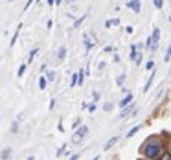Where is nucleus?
Returning <instances> with one entry per match:
<instances>
[{
	"label": "nucleus",
	"instance_id": "f257e3e1",
	"mask_svg": "<svg viewBox=\"0 0 171 160\" xmlns=\"http://www.w3.org/2000/svg\"><path fill=\"white\" fill-rule=\"evenodd\" d=\"M160 153H162V147H160V144H158L157 140H147V142H146V146H144V155H146L147 158H157Z\"/></svg>",
	"mask_w": 171,
	"mask_h": 160
},
{
	"label": "nucleus",
	"instance_id": "f03ea898",
	"mask_svg": "<svg viewBox=\"0 0 171 160\" xmlns=\"http://www.w3.org/2000/svg\"><path fill=\"white\" fill-rule=\"evenodd\" d=\"M87 135H88V127H87V125H83V127H79V129L76 131V135L72 136V142H74V144H79V142H81Z\"/></svg>",
	"mask_w": 171,
	"mask_h": 160
},
{
	"label": "nucleus",
	"instance_id": "7ed1b4c3",
	"mask_svg": "<svg viewBox=\"0 0 171 160\" xmlns=\"http://www.w3.org/2000/svg\"><path fill=\"white\" fill-rule=\"evenodd\" d=\"M151 41H153V48H151V50L155 52V50L158 48V41H160V29H158V28H155V29H153V35H151Z\"/></svg>",
	"mask_w": 171,
	"mask_h": 160
},
{
	"label": "nucleus",
	"instance_id": "20e7f679",
	"mask_svg": "<svg viewBox=\"0 0 171 160\" xmlns=\"http://www.w3.org/2000/svg\"><path fill=\"white\" fill-rule=\"evenodd\" d=\"M127 7L133 9L134 13H140V0H129L127 2Z\"/></svg>",
	"mask_w": 171,
	"mask_h": 160
},
{
	"label": "nucleus",
	"instance_id": "39448f33",
	"mask_svg": "<svg viewBox=\"0 0 171 160\" xmlns=\"http://www.w3.org/2000/svg\"><path fill=\"white\" fill-rule=\"evenodd\" d=\"M83 39H85V48H87V50H90V48L94 46V41L90 39V35H88V33H85V35H83Z\"/></svg>",
	"mask_w": 171,
	"mask_h": 160
},
{
	"label": "nucleus",
	"instance_id": "423d86ee",
	"mask_svg": "<svg viewBox=\"0 0 171 160\" xmlns=\"http://www.w3.org/2000/svg\"><path fill=\"white\" fill-rule=\"evenodd\" d=\"M131 101H133V94L129 92V94H127V96H125V98L120 101V105H122V107H125V105H127V103H131Z\"/></svg>",
	"mask_w": 171,
	"mask_h": 160
},
{
	"label": "nucleus",
	"instance_id": "0eeeda50",
	"mask_svg": "<svg viewBox=\"0 0 171 160\" xmlns=\"http://www.w3.org/2000/svg\"><path fill=\"white\" fill-rule=\"evenodd\" d=\"M20 28H22V24H18V26H17V29H15V35L11 37V42H9V46H13V44H15V41H17V35H18V31H20Z\"/></svg>",
	"mask_w": 171,
	"mask_h": 160
},
{
	"label": "nucleus",
	"instance_id": "6e6552de",
	"mask_svg": "<svg viewBox=\"0 0 171 160\" xmlns=\"http://www.w3.org/2000/svg\"><path fill=\"white\" fill-rule=\"evenodd\" d=\"M140 127H142V125H136V127H133V129H131V131L127 133V138H131V136H134V135H136V133L140 131Z\"/></svg>",
	"mask_w": 171,
	"mask_h": 160
},
{
	"label": "nucleus",
	"instance_id": "1a4fd4ad",
	"mask_svg": "<svg viewBox=\"0 0 171 160\" xmlns=\"http://www.w3.org/2000/svg\"><path fill=\"white\" fill-rule=\"evenodd\" d=\"M57 55H59V61H63V59H64V55H66V48H64V46H61Z\"/></svg>",
	"mask_w": 171,
	"mask_h": 160
},
{
	"label": "nucleus",
	"instance_id": "9d476101",
	"mask_svg": "<svg viewBox=\"0 0 171 160\" xmlns=\"http://www.w3.org/2000/svg\"><path fill=\"white\" fill-rule=\"evenodd\" d=\"M153 79H155V72H153V74H151V77H149V79H147V83H146V87H144V90H146V92H147V90H149V87H151V83H153Z\"/></svg>",
	"mask_w": 171,
	"mask_h": 160
},
{
	"label": "nucleus",
	"instance_id": "9b49d317",
	"mask_svg": "<svg viewBox=\"0 0 171 160\" xmlns=\"http://www.w3.org/2000/svg\"><path fill=\"white\" fill-rule=\"evenodd\" d=\"M39 88H41V90L46 88V77H41V79H39Z\"/></svg>",
	"mask_w": 171,
	"mask_h": 160
},
{
	"label": "nucleus",
	"instance_id": "f8f14e48",
	"mask_svg": "<svg viewBox=\"0 0 171 160\" xmlns=\"http://www.w3.org/2000/svg\"><path fill=\"white\" fill-rule=\"evenodd\" d=\"M24 72H26V64H20V66H18V72H17V76L20 77V76H24Z\"/></svg>",
	"mask_w": 171,
	"mask_h": 160
},
{
	"label": "nucleus",
	"instance_id": "ddd939ff",
	"mask_svg": "<svg viewBox=\"0 0 171 160\" xmlns=\"http://www.w3.org/2000/svg\"><path fill=\"white\" fill-rule=\"evenodd\" d=\"M46 79H48V81H53V79H55V72H53V70H50V72L46 74Z\"/></svg>",
	"mask_w": 171,
	"mask_h": 160
},
{
	"label": "nucleus",
	"instance_id": "4468645a",
	"mask_svg": "<svg viewBox=\"0 0 171 160\" xmlns=\"http://www.w3.org/2000/svg\"><path fill=\"white\" fill-rule=\"evenodd\" d=\"M116 140H118V138H116V136H114V138H112V140H109V142H107V146H105V149H111V147H112V146H114V144H116Z\"/></svg>",
	"mask_w": 171,
	"mask_h": 160
},
{
	"label": "nucleus",
	"instance_id": "2eb2a0df",
	"mask_svg": "<svg viewBox=\"0 0 171 160\" xmlns=\"http://www.w3.org/2000/svg\"><path fill=\"white\" fill-rule=\"evenodd\" d=\"M153 4H155V7H158V9H160V7L164 6V0H153Z\"/></svg>",
	"mask_w": 171,
	"mask_h": 160
},
{
	"label": "nucleus",
	"instance_id": "dca6fc26",
	"mask_svg": "<svg viewBox=\"0 0 171 160\" xmlns=\"http://www.w3.org/2000/svg\"><path fill=\"white\" fill-rule=\"evenodd\" d=\"M83 20H85V15H83L81 18H77V20H76V24H74V28H77L79 24H83Z\"/></svg>",
	"mask_w": 171,
	"mask_h": 160
},
{
	"label": "nucleus",
	"instance_id": "f3484780",
	"mask_svg": "<svg viewBox=\"0 0 171 160\" xmlns=\"http://www.w3.org/2000/svg\"><path fill=\"white\" fill-rule=\"evenodd\" d=\"M37 52H39L37 48H33V50L29 52V61H33V57H35V53H37Z\"/></svg>",
	"mask_w": 171,
	"mask_h": 160
},
{
	"label": "nucleus",
	"instance_id": "a211bd4d",
	"mask_svg": "<svg viewBox=\"0 0 171 160\" xmlns=\"http://www.w3.org/2000/svg\"><path fill=\"white\" fill-rule=\"evenodd\" d=\"M169 57H171V44H169V48H168V52H166V57H164V59L169 61Z\"/></svg>",
	"mask_w": 171,
	"mask_h": 160
},
{
	"label": "nucleus",
	"instance_id": "6ab92c4d",
	"mask_svg": "<svg viewBox=\"0 0 171 160\" xmlns=\"http://www.w3.org/2000/svg\"><path fill=\"white\" fill-rule=\"evenodd\" d=\"M77 77H79V83H81V85H83V79H85V76H83V70H81V72H79V76H77Z\"/></svg>",
	"mask_w": 171,
	"mask_h": 160
},
{
	"label": "nucleus",
	"instance_id": "aec40b11",
	"mask_svg": "<svg viewBox=\"0 0 171 160\" xmlns=\"http://www.w3.org/2000/svg\"><path fill=\"white\" fill-rule=\"evenodd\" d=\"M31 4H33V0H28V2H26V6H24V11H28V7H29Z\"/></svg>",
	"mask_w": 171,
	"mask_h": 160
},
{
	"label": "nucleus",
	"instance_id": "412c9836",
	"mask_svg": "<svg viewBox=\"0 0 171 160\" xmlns=\"http://www.w3.org/2000/svg\"><path fill=\"white\" fill-rule=\"evenodd\" d=\"M160 160H171V155L169 153H166V155H162V158Z\"/></svg>",
	"mask_w": 171,
	"mask_h": 160
},
{
	"label": "nucleus",
	"instance_id": "4be33fe9",
	"mask_svg": "<svg viewBox=\"0 0 171 160\" xmlns=\"http://www.w3.org/2000/svg\"><path fill=\"white\" fill-rule=\"evenodd\" d=\"M7 155H9V151H7V149H6V151H4V153H2V160H7Z\"/></svg>",
	"mask_w": 171,
	"mask_h": 160
},
{
	"label": "nucleus",
	"instance_id": "5701e85b",
	"mask_svg": "<svg viewBox=\"0 0 171 160\" xmlns=\"http://www.w3.org/2000/svg\"><path fill=\"white\" fill-rule=\"evenodd\" d=\"M153 64H155V63H153V61H149V63L146 64V68H147V70H151V68H153Z\"/></svg>",
	"mask_w": 171,
	"mask_h": 160
},
{
	"label": "nucleus",
	"instance_id": "b1692460",
	"mask_svg": "<svg viewBox=\"0 0 171 160\" xmlns=\"http://www.w3.org/2000/svg\"><path fill=\"white\" fill-rule=\"evenodd\" d=\"M123 79H125V76H120V77H118V85H122V83H123Z\"/></svg>",
	"mask_w": 171,
	"mask_h": 160
},
{
	"label": "nucleus",
	"instance_id": "393cba45",
	"mask_svg": "<svg viewBox=\"0 0 171 160\" xmlns=\"http://www.w3.org/2000/svg\"><path fill=\"white\" fill-rule=\"evenodd\" d=\"M77 158H79V155H74V157H72L70 160H77Z\"/></svg>",
	"mask_w": 171,
	"mask_h": 160
},
{
	"label": "nucleus",
	"instance_id": "a878e982",
	"mask_svg": "<svg viewBox=\"0 0 171 160\" xmlns=\"http://www.w3.org/2000/svg\"><path fill=\"white\" fill-rule=\"evenodd\" d=\"M48 4H50V6H53V0H48Z\"/></svg>",
	"mask_w": 171,
	"mask_h": 160
},
{
	"label": "nucleus",
	"instance_id": "bb28decb",
	"mask_svg": "<svg viewBox=\"0 0 171 160\" xmlns=\"http://www.w3.org/2000/svg\"><path fill=\"white\" fill-rule=\"evenodd\" d=\"M92 160H99V158H98V157H96V158H92Z\"/></svg>",
	"mask_w": 171,
	"mask_h": 160
}]
</instances>
